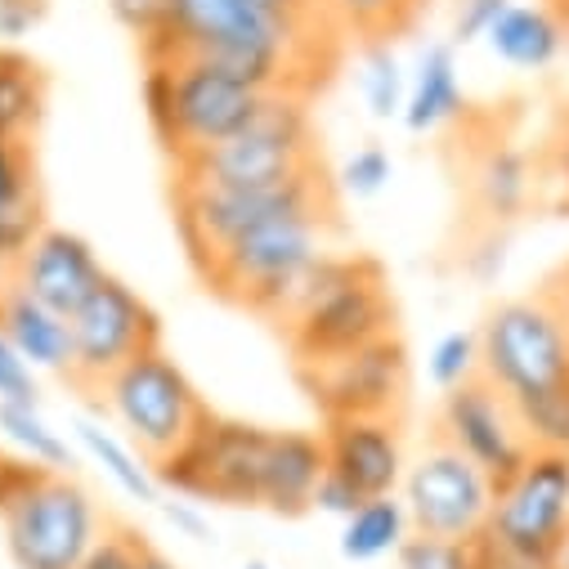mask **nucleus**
<instances>
[{
  "instance_id": "nucleus-1",
  "label": "nucleus",
  "mask_w": 569,
  "mask_h": 569,
  "mask_svg": "<svg viewBox=\"0 0 569 569\" xmlns=\"http://www.w3.org/2000/svg\"><path fill=\"white\" fill-rule=\"evenodd\" d=\"M346 37L328 23L273 14L256 0H167L139 59H211L260 90L315 94L341 63Z\"/></svg>"
},
{
  "instance_id": "nucleus-2",
  "label": "nucleus",
  "mask_w": 569,
  "mask_h": 569,
  "mask_svg": "<svg viewBox=\"0 0 569 569\" xmlns=\"http://www.w3.org/2000/svg\"><path fill=\"white\" fill-rule=\"evenodd\" d=\"M328 471L319 431H273V426L238 421L211 412L193 440L158 462L162 493L216 502V507H251L273 516L315 511V489Z\"/></svg>"
},
{
  "instance_id": "nucleus-3",
  "label": "nucleus",
  "mask_w": 569,
  "mask_h": 569,
  "mask_svg": "<svg viewBox=\"0 0 569 569\" xmlns=\"http://www.w3.org/2000/svg\"><path fill=\"white\" fill-rule=\"evenodd\" d=\"M480 377L516 408L533 449L569 453V319L547 292L498 301L485 315Z\"/></svg>"
},
{
  "instance_id": "nucleus-4",
  "label": "nucleus",
  "mask_w": 569,
  "mask_h": 569,
  "mask_svg": "<svg viewBox=\"0 0 569 569\" xmlns=\"http://www.w3.org/2000/svg\"><path fill=\"white\" fill-rule=\"evenodd\" d=\"M332 216H337V189H323L315 198H301L256 220L211 256V264L202 269L207 292L278 323L301 297L319 260L332 251L328 247Z\"/></svg>"
},
{
  "instance_id": "nucleus-5",
  "label": "nucleus",
  "mask_w": 569,
  "mask_h": 569,
  "mask_svg": "<svg viewBox=\"0 0 569 569\" xmlns=\"http://www.w3.org/2000/svg\"><path fill=\"white\" fill-rule=\"evenodd\" d=\"M269 90L211 63V59H144L139 99L171 167L238 134L264 103Z\"/></svg>"
},
{
  "instance_id": "nucleus-6",
  "label": "nucleus",
  "mask_w": 569,
  "mask_h": 569,
  "mask_svg": "<svg viewBox=\"0 0 569 569\" xmlns=\"http://www.w3.org/2000/svg\"><path fill=\"white\" fill-rule=\"evenodd\" d=\"M297 368H319L359 346H372L395 332V297L386 269L368 256L328 251L306 278L292 310L278 319Z\"/></svg>"
},
{
  "instance_id": "nucleus-7",
  "label": "nucleus",
  "mask_w": 569,
  "mask_h": 569,
  "mask_svg": "<svg viewBox=\"0 0 569 569\" xmlns=\"http://www.w3.org/2000/svg\"><path fill=\"white\" fill-rule=\"evenodd\" d=\"M323 167L319 130L310 117V94L269 90L260 112L229 134L224 144L176 167V184H216V189H269L288 184Z\"/></svg>"
},
{
  "instance_id": "nucleus-8",
  "label": "nucleus",
  "mask_w": 569,
  "mask_h": 569,
  "mask_svg": "<svg viewBox=\"0 0 569 569\" xmlns=\"http://www.w3.org/2000/svg\"><path fill=\"white\" fill-rule=\"evenodd\" d=\"M90 399L153 467L180 453L211 417V403L202 399L184 363L167 355V346L144 350L126 368H117Z\"/></svg>"
},
{
  "instance_id": "nucleus-9",
  "label": "nucleus",
  "mask_w": 569,
  "mask_h": 569,
  "mask_svg": "<svg viewBox=\"0 0 569 569\" xmlns=\"http://www.w3.org/2000/svg\"><path fill=\"white\" fill-rule=\"evenodd\" d=\"M108 529L94 493L72 471H28L0 507V533L14 569H72Z\"/></svg>"
},
{
  "instance_id": "nucleus-10",
  "label": "nucleus",
  "mask_w": 569,
  "mask_h": 569,
  "mask_svg": "<svg viewBox=\"0 0 569 569\" xmlns=\"http://www.w3.org/2000/svg\"><path fill=\"white\" fill-rule=\"evenodd\" d=\"M68 328H72V372H68V381L86 395H94L130 359L162 346L158 310L117 273H108L81 301V310L68 319Z\"/></svg>"
},
{
  "instance_id": "nucleus-11",
  "label": "nucleus",
  "mask_w": 569,
  "mask_h": 569,
  "mask_svg": "<svg viewBox=\"0 0 569 569\" xmlns=\"http://www.w3.org/2000/svg\"><path fill=\"white\" fill-rule=\"evenodd\" d=\"M493 480L467 462L445 440H431L417 458H408L399 498L408 507L412 533L449 538V542H476L493 511Z\"/></svg>"
},
{
  "instance_id": "nucleus-12",
  "label": "nucleus",
  "mask_w": 569,
  "mask_h": 569,
  "mask_svg": "<svg viewBox=\"0 0 569 569\" xmlns=\"http://www.w3.org/2000/svg\"><path fill=\"white\" fill-rule=\"evenodd\" d=\"M301 386L323 421L337 417H395L408 395V350L390 332L319 368H301Z\"/></svg>"
},
{
  "instance_id": "nucleus-13",
  "label": "nucleus",
  "mask_w": 569,
  "mask_h": 569,
  "mask_svg": "<svg viewBox=\"0 0 569 569\" xmlns=\"http://www.w3.org/2000/svg\"><path fill=\"white\" fill-rule=\"evenodd\" d=\"M436 440H445L467 462H476L493 485L516 476L525 467V458L533 453L516 408L485 377H476L458 390H445L440 412H436Z\"/></svg>"
},
{
  "instance_id": "nucleus-14",
  "label": "nucleus",
  "mask_w": 569,
  "mask_h": 569,
  "mask_svg": "<svg viewBox=\"0 0 569 569\" xmlns=\"http://www.w3.org/2000/svg\"><path fill=\"white\" fill-rule=\"evenodd\" d=\"M323 453H328V476L346 480L363 502L399 493L408 453L395 417H337L323 421Z\"/></svg>"
},
{
  "instance_id": "nucleus-15",
  "label": "nucleus",
  "mask_w": 569,
  "mask_h": 569,
  "mask_svg": "<svg viewBox=\"0 0 569 569\" xmlns=\"http://www.w3.org/2000/svg\"><path fill=\"white\" fill-rule=\"evenodd\" d=\"M10 278L28 297H37L41 306H50L63 319H72L81 310V301L108 278V269H103V260H99L90 238H81L72 229H59V224H46L37 233V242L19 256Z\"/></svg>"
},
{
  "instance_id": "nucleus-16",
  "label": "nucleus",
  "mask_w": 569,
  "mask_h": 569,
  "mask_svg": "<svg viewBox=\"0 0 569 569\" xmlns=\"http://www.w3.org/2000/svg\"><path fill=\"white\" fill-rule=\"evenodd\" d=\"M467 198L480 224L511 229L538 198V162L511 134H485L467 158Z\"/></svg>"
},
{
  "instance_id": "nucleus-17",
  "label": "nucleus",
  "mask_w": 569,
  "mask_h": 569,
  "mask_svg": "<svg viewBox=\"0 0 569 569\" xmlns=\"http://www.w3.org/2000/svg\"><path fill=\"white\" fill-rule=\"evenodd\" d=\"M467 121V86L453 41H431L408 68V99L399 126L408 134H440Z\"/></svg>"
},
{
  "instance_id": "nucleus-18",
  "label": "nucleus",
  "mask_w": 569,
  "mask_h": 569,
  "mask_svg": "<svg viewBox=\"0 0 569 569\" xmlns=\"http://www.w3.org/2000/svg\"><path fill=\"white\" fill-rule=\"evenodd\" d=\"M0 332L14 341V350L46 377L72 372V328L59 310L28 297L10 273H0Z\"/></svg>"
},
{
  "instance_id": "nucleus-19",
  "label": "nucleus",
  "mask_w": 569,
  "mask_h": 569,
  "mask_svg": "<svg viewBox=\"0 0 569 569\" xmlns=\"http://www.w3.org/2000/svg\"><path fill=\"white\" fill-rule=\"evenodd\" d=\"M485 46L516 72H547L569 46V19L547 0H511L489 28Z\"/></svg>"
},
{
  "instance_id": "nucleus-20",
  "label": "nucleus",
  "mask_w": 569,
  "mask_h": 569,
  "mask_svg": "<svg viewBox=\"0 0 569 569\" xmlns=\"http://www.w3.org/2000/svg\"><path fill=\"white\" fill-rule=\"evenodd\" d=\"M46 229V198L37 158L28 144H0V273H10L19 256Z\"/></svg>"
},
{
  "instance_id": "nucleus-21",
  "label": "nucleus",
  "mask_w": 569,
  "mask_h": 569,
  "mask_svg": "<svg viewBox=\"0 0 569 569\" xmlns=\"http://www.w3.org/2000/svg\"><path fill=\"white\" fill-rule=\"evenodd\" d=\"M72 445L77 453H86L94 462V471L117 489L126 493L130 502H144V507H158L162 502V480H158V467L139 453L108 417H77L72 421Z\"/></svg>"
},
{
  "instance_id": "nucleus-22",
  "label": "nucleus",
  "mask_w": 569,
  "mask_h": 569,
  "mask_svg": "<svg viewBox=\"0 0 569 569\" xmlns=\"http://www.w3.org/2000/svg\"><path fill=\"white\" fill-rule=\"evenodd\" d=\"M46 68L14 46H0V144H28L46 117Z\"/></svg>"
},
{
  "instance_id": "nucleus-23",
  "label": "nucleus",
  "mask_w": 569,
  "mask_h": 569,
  "mask_svg": "<svg viewBox=\"0 0 569 569\" xmlns=\"http://www.w3.org/2000/svg\"><path fill=\"white\" fill-rule=\"evenodd\" d=\"M412 538V520L399 493L368 498L341 520V556L355 565H372L386 556H399V547Z\"/></svg>"
},
{
  "instance_id": "nucleus-24",
  "label": "nucleus",
  "mask_w": 569,
  "mask_h": 569,
  "mask_svg": "<svg viewBox=\"0 0 569 569\" xmlns=\"http://www.w3.org/2000/svg\"><path fill=\"white\" fill-rule=\"evenodd\" d=\"M0 436L19 462L37 471H72L77 445L41 412V403H0Z\"/></svg>"
},
{
  "instance_id": "nucleus-25",
  "label": "nucleus",
  "mask_w": 569,
  "mask_h": 569,
  "mask_svg": "<svg viewBox=\"0 0 569 569\" xmlns=\"http://www.w3.org/2000/svg\"><path fill=\"white\" fill-rule=\"evenodd\" d=\"M328 23L346 37V46H368V41H395L417 28L431 0H319Z\"/></svg>"
},
{
  "instance_id": "nucleus-26",
  "label": "nucleus",
  "mask_w": 569,
  "mask_h": 569,
  "mask_svg": "<svg viewBox=\"0 0 569 569\" xmlns=\"http://www.w3.org/2000/svg\"><path fill=\"white\" fill-rule=\"evenodd\" d=\"M359 94L372 121H399L408 99V68L395 50V41H368L359 46Z\"/></svg>"
},
{
  "instance_id": "nucleus-27",
  "label": "nucleus",
  "mask_w": 569,
  "mask_h": 569,
  "mask_svg": "<svg viewBox=\"0 0 569 569\" xmlns=\"http://www.w3.org/2000/svg\"><path fill=\"white\" fill-rule=\"evenodd\" d=\"M426 377H431L445 390H458L467 381L480 377V328H449L431 341V350H426Z\"/></svg>"
},
{
  "instance_id": "nucleus-28",
  "label": "nucleus",
  "mask_w": 569,
  "mask_h": 569,
  "mask_svg": "<svg viewBox=\"0 0 569 569\" xmlns=\"http://www.w3.org/2000/svg\"><path fill=\"white\" fill-rule=\"evenodd\" d=\"M390 180H395V158L381 144H363L337 167L332 189L346 193V198H377V193L390 189Z\"/></svg>"
},
{
  "instance_id": "nucleus-29",
  "label": "nucleus",
  "mask_w": 569,
  "mask_h": 569,
  "mask_svg": "<svg viewBox=\"0 0 569 569\" xmlns=\"http://www.w3.org/2000/svg\"><path fill=\"white\" fill-rule=\"evenodd\" d=\"M144 551H149V538L139 533V529H130V525H108L72 569H134Z\"/></svg>"
},
{
  "instance_id": "nucleus-30",
  "label": "nucleus",
  "mask_w": 569,
  "mask_h": 569,
  "mask_svg": "<svg viewBox=\"0 0 569 569\" xmlns=\"http://www.w3.org/2000/svg\"><path fill=\"white\" fill-rule=\"evenodd\" d=\"M507 260H511V238L507 229H493V224H480L476 238L462 247V269L476 282H498L507 273Z\"/></svg>"
},
{
  "instance_id": "nucleus-31",
  "label": "nucleus",
  "mask_w": 569,
  "mask_h": 569,
  "mask_svg": "<svg viewBox=\"0 0 569 569\" xmlns=\"http://www.w3.org/2000/svg\"><path fill=\"white\" fill-rule=\"evenodd\" d=\"M399 569H471V542H449V538H426L412 533L399 547Z\"/></svg>"
},
{
  "instance_id": "nucleus-32",
  "label": "nucleus",
  "mask_w": 569,
  "mask_h": 569,
  "mask_svg": "<svg viewBox=\"0 0 569 569\" xmlns=\"http://www.w3.org/2000/svg\"><path fill=\"white\" fill-rule=\"evenodd\" d=\"M37 368L14 350V341L0 332V403H41Z\"/></svg>"
},
{
  "instance_id": "nucleus-33",
  "label": "nucleus",
  "mask_w": 569,
  "mask_h": 569,
  "mask_svg": "<svg viewBox=\"0 0 569 569\" xmlns=\"http://www.w3.org/2000/svg\"><path fill=\"white\" fill-rule=\"evenodd\" d=\"M511 6V0H453V46H476L489 37V28L498 23V14Z\"/></svg>"
},
{
  "instance_id": "nucleus-34",
  "label": "nucleus",
  "mask_w": 569,
  "mask_h": 569,
  "mask_svg": "<svg viewBox=\"0 0 569 569\" xmlns=\"http://www.w3.org/2000/svg\"><path fill=\"white\" fill-rule=\"evenodd\" d=\"M50 19V0H0V46L28 41Z\"/></svg>"
},
{
  "instance_id": "nucleus-35",
  "label": "nucleus",
  "mask_w": 569,
  "mask_h": 569,
  "mask_svg": "<svg viewBox=\"0 0 569 569\" xmlns=\"http://www.w3.org/2000/svg\"><path fill=\"white\" fill-rule=\"evenodd\" d=\"M103 6L117 19V28H126L134 37V46H144L167 14V0H103Z\"/></svg>"
},
{
  "instance_id": "nucleus-36",
  "label": "nucleus",
  "mask_w": 569,
  "mask_h": 569,
  "mask_svg": "<svg viewBox=\"0 0 569 569\" xmlns=\"http://www.w3.org/2000/svg\"><path fill=\"white\" fill-rule=\"evenodd\" d=\"M547 171H551V180L560 184V202L569 207V103L560 108L556 130H551V139H547Z\"/></svg>"
},
{
  "instance_id": "nucleus-37",
  "label": "nucleus",
  "mask_w": 569,
  "mask_h": 569,
  "mask_svg": "<svg viewBox=\"0 0 569 569\" xmlns=\"http://www.w3.org/2000/svg\"><path fill=\"white\" fill-rule=\"evenodd\" d=\"M363 498L346 485V480H337V476H328L323 471V480H319V489H315V511L319 516H332V520H346L355 507H359Z\"/></svg>"
},
{
  "instance_id": "nucleus-38",
  "label": "nucleus",
  "mask_w": 569,
  "mask_h": 569,
  "mask_svg": "<svg viewBox=\"0 0 569 569\" xmlns=\"http://www.w3.org/2000/svg\"><path fill=\"white\" fill-rule=\"evenodd\" d=\"M162 511H167V520L176 525V529H184L189 538H198V542H207L211 538V525H207V516H202V502H193V498H167V502H158Z\"/></svg>"
},
{
  "instance_id": "nucleus-39",
  "label": "nucleus",
  "mask_w": 569,
  "mask_h": 569,
  "mask_svg": "<svg viewBox=\"0 0 569 569\" xmlns=\"http://www.w3.org/2000/svg\"><path fill=\"white\" fill-rule=\"evenodd\" d=\"M256 6H264V10H273V14H288V19H301V23H328V14H323L319 0H256ZM328 28H332V23H328Z\"/></svg>"
},
{
  "instance_id": "nucleus-40",
  "label": "nucleus",
  "mask_w": 569,
  "mask_h": 569,
  "mask_svg": "<svg viewBox=\"0 0 569 569\" xmlns=\"http://www.w3.org/2000/svg\"><path fill=\"white\" fill-rule=\"evenodd\" d=\"M28 471H32L28 462H19L14 453H6V449H0V507H6V498L19 489V480H23Z\"/></svg>"
},
{
  "instance_id": "nucleus-41",
  "label": "nucleus",
  "mask_w": 569,
  "mask_h": 569,
  "mask_svg": "<svg viewBox=\"0 0 569 569\" xmlns=\"http://www.w3.org/2000/svg\"><path fill=\"white\" fill-rule=\"evenodd\" d=\"M542 292H547V297L560 306V315L569 319V260H565V264H556V273L542 282Z\"/></svg>"
},
{
  "instance_id": "nucleus-42",
  "label": "nucleus",
  "mask_w": 569,
  "mask_h": 569,
  "mask_svg": "<svg viewBox=\"0 0 569 569\" xmlns=\"http://www.w3.org/2000/svg\"><path fill=\"white\" fill-rule=\"evenodd\" d=\"M134 569H180V565H176L171 556H162L158 547H149L144 556H139V565H134Z\"/></svg>"
},
{
  "instance_id": "nucleus-43",
  "label": "nucleus",
  "mask_w": 569,
  "mask_h": 569,
  "mask_svg": "<svg viewBox=\"0 0 569 569\" xmlns=\"http://www.w3.org/2000/svg\"><path fill=\"white\" fill-rule=\"evenodd\" d=\"M556 569H569V533H565V542H560V551H556Z\"/></svg>"
},
{
  "instance_id": "nucleus-44",
  "label": "nucleus",
  "mask_w": 569,
  "mask_h": 569,
  "mask_svg": "<svg viewBox=\"0 0 569 569\" xmlns=\"http://www.w3.org/2000/svg\"><path fill=\"white\" fill-rule=\"evenodd\" d=\"M547 6H556V10H560V14L569 19V0H547Z\"/></svg>"
},
{
  "instance_id": "nucleus-45",
  "label": "nucleus",
  "mask_w": 569,
  "mask_h": 569,
  "mask_svg": "<svg viewBox=\"0 0 569 569\" xmlns=\"http://www.w3.org/2000/svg\"><path fill=\"white\" fill-rule=\"evenodd\" d=\"M247 569H269V565H260V560H251V565H247Z\"/></svg>"
}]
</instances>
